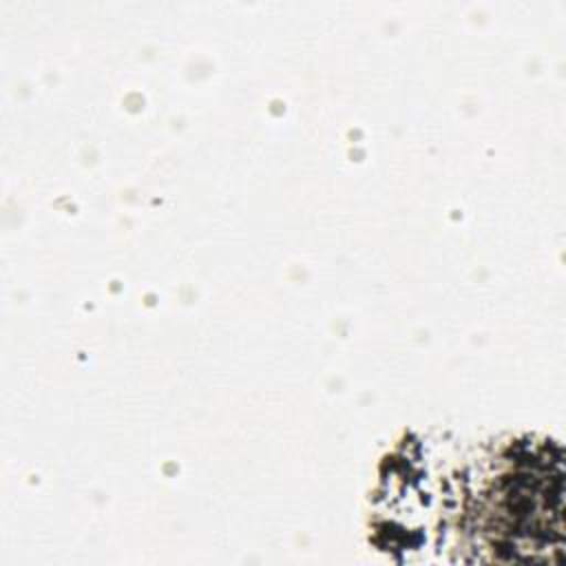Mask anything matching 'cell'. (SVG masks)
<instances>
[{
	"label": "cell",
	"mask_w": 566,
	"mask_h": 566,
	"mask_svg": "<svg viewBox=\"0 0 566 566\" xmlns=\"http://www.w3.org/2000/svg\"><path fill=\"white\" fill-rule=\"evenodd\" d=\"M424 484L440 502L453 548L478 562H548L564 555V453L548 436L482 442Z\"/></svg>",
	"instance_id": "cell-1"
}]
</instances>
